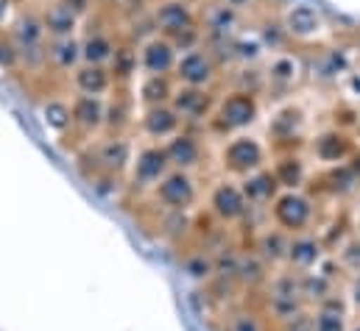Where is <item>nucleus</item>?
Wrapping results in <instances>:
<instances>
[{"label": "nucleus", "instance_id": "obj_1", "mask_svg": "<svg viewBox=\"0 0 360 331\" xmlns=\"http://www.w3.org/2000/svg\"><path fill=\"white\" fill-rule=\"evenodd\" d=\"M279 22L285 28L288 42H296L299 48H324V42L333 36L324 11L310 0L285 3L279 11Z\"/></svg>", "mask_w": 360, "mask_h": 331}, {"label": "nucleus", "instance_id": "obj_2", "mask_svg": "<svg viewBox=\"0 0 360 331\" xmlns=\"http://www.w3.org/2000/svg\"><path fill=\"white\" fill-rule=\"evenodd\" d=\"M316 201L302 192V189H282L274 203L269 206V217L271 223L285 231V234H304V231H313V223H316Z\"/></svg>", "mask_w": 360, "mask_h": 331}, {"label": "nucleus", "instance_id": "obj_3", "mask_svg": "<svg viewBox=\"0 0 360 331\" xmlns=\"http://www.w3.org/2000/svg\"><path fill=\"white\" fill-rule=\"evenodd\" d=\"M260 117V97L255 92H243V89H232L226 92L215 112H212V128L221 134H240L246 128H252Z\"/></svg>", "mask_w": 360, "mask_h": 331}, {"label": "nucleus", "instance_id": "obj_4", "mask_svg": "<svg viewBox=\"0 0 360 331\" xmlns=\"http://www.w3.org/2000/svg\"><path fill=\"white\" fill-rule=\"evenodd\" d=\"M266 156H269V148L257 137H252V134H235L224 145L221 162H224L226 173L246 178V175H252V173H257V170L266 167Z\"/></svg>", "mask_w": 360, "mask_h": 331}, {"label": "nucleus", "instance_id": "obj_5", "mask_svg": "<svg viewBox=\"0 0 360 331\" xmlns=\"http://www.w3.org/2000/svg\"><path fill=\"white\" fill-rule=\"evenodd\" d=\"M171 159L165 154V145L160 142H146L140 151H134L131 162V189H154L168 173H171Z\"/></svg>", "mask_w": 360, "mask_h": 331}, {"label": "nucleus", "instance_id": "obj_6", "mask_svg": "<svg viewBox=\"0 0 360 331\" xmlns=\"http://www.w3.org/2000/svg\"><path fill=\"white\" fill-rule=\"evenodd\" d=\"M207 203H210V215L215 220H221V223H240L252 212V206H249L240 184L238 181H229V178L212 184Z\"/></svg>", "mask_w": 360, "mask_h": 331}, {"label": "nucleus", "instance_id": "obj_7", "mask_svg": "<svg viewBox=\"0 0 360 331\" xmlns=\"http://www.w3.org/2000/svg\"><path fill=\"white\" fill-rule=\"evenodd\" d=\"M176 81L181 86H195V89H210L212 83L218 81V59L207 50V45L181 53L174 70Z\"/></svg>", "mask_w": 360, "mask_h": 331}, {"label": "nucleus", "instance_id": "obj_8", "mask_svg": "<svg viewBox=\"0 0 360 331\" xmlns=\"http://www.w3.org/2000/svg\"><path fill=\"white\" fill-rule=\"evenodd\" d=\"M266 89L274 95H288L290 89H296L304 79V62L299 53L293 50H276L271 53L266 62Z\"/></svg>", "mask_w": 360, "mask_h": 331}, {"label": "nucleus", "instance_id": "obj_9", "mask_svg": "<svg viewBox=\"0 0 360 331\" xmlns=\"http://www.w3.org/2000/svg\"><path fill=\"white\" fill-rule=\"evenodd\" d=\"M154 198L162 209L168 212H184L198 201V184L190 173L184 170H171L157 187H154Z\"/></svg>", "mask_w": 360, "mask_h": 331}, {"label": "nucleus", "instance_id": "obj_10", "mask_svg": "<svg viewBox=\"0 0 360 331\" xmlns=\"http://www.w3.org/2000/svg\"><path fill=\"white\" fill-rule=\"evenodd\" d=\"M151 17H154L160 36H165V39H176L184 31L198 28V17L187 0H160L154 6Z\"/></svg>", "mask_w": 360, "mask_h": 331}, {"label": "nucleus", "instance_id": "obj_11", "mask_svg": "<svg viewBox=\"0 0 360 331\" xmlns=\"http://www.w3.org/2000/svg\"><path fill=\"white\" fill-rule=\"evenodd\" d=\"M269 134L274 140V148L282 154H296L304 134V114L299 106H285L269 120Z\"/></svg>", "mask_w": 360, "mask_h": 331}, {"label": "nucleus", "instance_id": "obj_12", "mask_svg": "<svg viewBox=\"0 0 360 331\" xmlns=\"http://www.w3.org/2000/svg\"><path fill=\"white\" fill-rule=\"evenodd\" d=\"M327 256H330V250L324 248V243H321V237H319V234H313V231L293 234V237H290V243H288L285 267L302 276V273L316 270Z\"/></svg>", "mask_w": 360, "mask_h": 331}, {"label": "nucleus", "instance_id": "obj_13", "mask_svg": "<svg viewBox=\"0 0 360 331\" xmlns=\"http://www.w3.org/2000/svg\"><path fill=\"white\" fill-rule=\"evenodd\" d=\"M174 112L181 117V123H204L212 117L218 100L212 97L210 89H195V86H179L171 97Z\"/></svg>", "mask_w": 360, "mask_h": 331}, {"label": "nucleus", "instance_id": "obj_14", "mask_svg": "<svg viewBox=\"0 0 360 331\" xmlns=\"http://www.w3.org/2000/svg\"><path fill=\"white\" fill-rule=\"evenodd\" d=\"M176 62H179V50L174 48L171 39L160 34L148 36L140 48V67L146 76H171L176 70Z\"/></svg>", "mask_w": 360, "mask_h": 331}, {"label": "nucleus", "instance_id": "obj_15", "mask_svg": "<svg viewBox=\"0 0 360 331\" xmlns=\"http://www.w3.org/2000/svg\"><path fill=\"white\" fill-rule=\"evenodd\" d=\"M310 151L316 156V162L330 167L344 165L347 159H352V154L358 151L352 137L344 131V128H330V131H321L313 142H310Z\"/></svg>", "mask_w": 360, "mask_h": 331}, {"label": "nucleus", "instance_id": "obj_16", "mask_svg": "<svg viewBox=\"0 0 360 331\" xmlns=\"http://www.w3.org/2000/svg\"><path fill=\"white\" fill-rule=\"evenodd\" d=\"M92 159H95V167L101 173L120 175L134 162V145L126 137H103L98 142V148L92 151Z\"/></svg>", "mask_w": 360, "mask_h": 331}, {"label": "nucleus", "instance_id": "obj_17", "mask_svg": "<svg viewBox=\"0 0 360 331\" xmlns=\"http://www.w3.org/2000/svg\"><path fill=\"white\" fill-rule=\"evenodd\" d=\"M352 309L347 295L338 290L330 298H324L316 309H313V331H349L352 320H349Z\"/></svg>", "mask_w": 360, "mask_h": 331}, {"label": "nucleus", "instance_id": "obj_18", "mask_svg": "<svg viewBox=\"0 0 360 331\" xmlns=\"http://www.w3.org/2000/svg\"><path fill=\"white\" fill-rule=\"evenodd\" d=\"M165 154H168L174 170L190 173V170L201 167V162H204V142H201V137H195L193 131H184V128H181L176 137H171V140L165 142Z\"/></svg>", "mask_w": 360, "mask_h": 331}, {"label": "nucleus", "instance_id": "obj_19", "mask_svg": "<svg viewBox=\"0 0 360 331\" xmlns=\"http://www.w3.org/2000/svg\"><path fill=\"white\" fill-rule=\"evenodd\" d=\"M103 112L106 103L101 97H90V95H76L70 100V114H73V131L87 140L92 134H98L103 128Z\"/></svg>", "mask_w": 360, "mask_h": 331}, {"label": "nucleus", "instance_id": "obj_20", "mask_svg": "<svg viewBox=\"0 0 360 331\" xmlns=\"http://www.w3.org/2000/svg\"><path fill=\"white\" fill-rule=\"evenodd\" d=\"M143 134L151 140V142H160V140H171L181 131V117L174 112L171 103L165 106H146L143 112Z\"/></svg>", "mask_w": 360, "mask_h": 331}, {"label": "nucleus", "instance_id": "obj_21", "mask_svg": "<svg viewBox=\"0 0 360 331\" xmlns=\"http://www.w3.org/2000/svg\"><path fill=\"white\" fill-rule=\"evenodd\" d=\"M352 73V59H349V48L338 45V48H321V53L313 62V76L319 81H338L347 79Z\"/></svg>", "mask_w": 360, "mask_h": 331}, {"label": "nucleus", "instance_id": "obj_22", "mask_svg": "<svg viewBox=\"0 0 360 331\" xmlns=\"http://www.w3.org/2000/svg\"><path fill=\"white\" fill-rule=\"evenodd\" d=\"M240 189H243V195H246V201H249L252 209H255V206L269 209L271 203H274V198L282 192L279 181L274 178V173L266 170V167L257 170V173H252V175H246V178L240 181Z\"/></svg>", "mask_w": 360, "mask_h": 331}, {"label": "nucleus", "instance_id": "obj_23", "mask_svg": "<svg viewBox=\"0 0 360 331\" xmlns=\"http://www.w3.org/2000/svg\"><path fill=\"white\" fill-rule=\"evenodd\" d=\"M131 117H134V100L123 89L112 92V97L106 100V112H103L106 137H123V131L131 126Z\"/></svg>", "mask_w": 360, "mask_h": 331}, {"label": "nucleus", "instance_id": "obj_24", "mask_svg": "<svg viewBox=\"0 0 360 331\" xmlns=\"http://www.w3.org/2000/svg\"><path fill=\"white\" fill-rule=\"evenodd\" d=\"M45 25H42V14H34V11H22L11 28V39L14 45L20 48V53L25 50H37V48H45Z\"/></svg>", "mask_w": 360, "mask_h": 331}, {"label": "nucleus", "instance_id": "obj_25", "mask_svg": "<svg viewBox=\"0 0 360 331\" xmlns=\"http://www.w3.org/2000/svg\"><path fill=\"white\" fill-rule=\"evenodd\" d=\"M73 86L79 95H90V97H101L106 92H112L115 79L106 67L101 65H82L76 73H73Z\"/></svg>", "mask_w": 360, "mask_h": 331}, {"label": "nucleus", "instance_id": "obj_26", "mask_svg": "<svg viewBox=\"0 0 360 331\" xmlns=\"http://www.w3.org/2000/svg\"><path fill=\"white\" fill-rule=\"evenodd\" d=\"M42 25H45V34L51 39H68V36H73V31L79 25V17L62 0H53L42 11Z\"/></svg>", "mask_w": 360, "mask_h": 331}, {"label": "nucleus", "instance_id": "obj_27", "mask_svg": "<svg viewBox=\"0 0 360 331\" xmlns=\"http://www.w3.org/2000/svg\"><path fill=\"white\" fill-rule=\"evenodd\" d=\"M79 62H84L82 59V42H76L73 36H68V39H51L48 42V65L56 70V73H76L82 65Z\"/></svg>", "mask_w": 360, "mask_h": 331}, {"label": "nucleus", "instance_id": "obj_28", "mask_svg": "<svg viewBox=\"0 0 360 331\" xmlns=\"http://www.w3.org/2000/svg\"><path fill=\"white\" fill-rule=\"evenodd\" d=\"M271 173L282 189H302V184L307 181V162L299 154H282L274 162Z\"/></svg>", "mask_w": 360, "mask_h": 331}, {"label": "nucleus", "instance_id": "obj_29", "mask_svg": "<svg viewBox=\"0 0 360 331\" xmlns=\"http://www.w3.org/2000/svg\"><path fill=\"white\" fill-rule=\"evenodd\" d=\"M115 48H117V42L103 28H90V34L82 42V59H84V65H101L103 67V65L112 62Z\"/></svg>", "mask_w": 360, "mask_h": 331}, {"label": "nucleus", "instance_id": "obj_30", "mask_svg": "<svg viewBox=\"0 0 360 331\" xmlns=\"http://www.w3.org/2000/svg\"><path fill=\"white\" fill-rule=\"evenodd\" d=\"M288 243H290V234H285V231H279L276 226H271V229H266V231L257 237L255 250L260 253V259H263L269 267H274V264H285Z\"/></svg>", "mask_w": 360, "mask_h": 331}, {"label": "nucleus", "instance_id": "obj_31", "mask_svg": "<svg viewBox=\"0 0 360 331\" xmlns=\"http://www.w3.org/2000/svg\"><path fill=\"white\" fill-rule=\"evenodd\" d=\"M137 65H140V53L131 42H117L115 48V56L109 62V73L115 79V86L117 83H129L137 73Z\"/></svg>", "mask_w": 360, "mask_h": 331}, {"label": "nucleus", "instance_id": "obj_32", "mask_svg": "<svg viewBox=\"0 0 360 331\" xmlns=\"http://www.w3.org/2000/svg\"><path fill=\"white\" fill-rule=\"evenodd\" d=\"M333 292H338V281H333L330 276H324L321 270H310L302 273V298L304 304L319 306L324 298H330Z\"/></svg>", "mask_w": 360, "mask_h": 331}, {"label": "nucleus", "instance_id": "obj_33", "mask_svg": "<svg viewBox=\"0 0 360 331\" xmlns=\"http://www.w3.org/2000/svg\"><path fill=\"white\" fill-rule=\"evenodd\" d=\"M42 120L53 134H68L73 128V114H70V100L65 97H48L42 103Z\"/></svg>", "mask_w": 360, "mask_h": 331}, {"label": "nucleus", "instance_id": "obj_34", "mask_svg": "<svg viewBox=\"0 0 360 331\" xmlns=\"http://www.w3.org/2000/svg\"><path fill=\"white\" fill-rule=\"evenodd\" d=\"M174 92H176V86H174L171 76H146L140 83V100L146 106H165V103H171Z\"/></svg>", "mask_w": 360, "mask_h": 331}, {"label": "nucleus", "instance_id": "obj_35", "mask_svg": "<svg viewBox=\"0 0 360 331\" xmlns=\"http://www.w3.org/2000/svg\"><path fill=\"white\" fill-rule=\"evenodd\" d=\"M266 42L260 39V34H238L232 39V56L243 65V67H255V62H260L266 56Z\"/></svg>", "mask_w": 360, "mask_h": 331}, {"label": "nucleus", "instance_id": "obj_36", "mask_svg": "<svg viewBox=\"0 0 360 331\" xmlns=\"http://www.w3.org/2000/svg\"><path fill=\"white\" fill-rule=\"evenodd\" d=\"M238 278L246 287H266L271 278V267L260 259L257 250L240 253V267H238Z\"/></svg>", "mask_w": 360, "mask_h": 331}, {"label": "nucleus", "instance_id": "obj_37", "mask_svg": "<svg viewBox=\"0 0 360 331\" xmlns=\"http://www.w3.org/2000/svg\"><path fill=\"white\" fill-rule=\"evenodd\" d=\"M333 259L344 270V276H358L360 273V234H349L338 248L333 250Z\"/></svg>", "mask_w": 360, "mask_h": 331}, {"label": "nucleus", "instance_id": "obj_38", "mask_svg": "<svg viewBox=\"0 0 360 331\" xmlns=\"http://www.w3.org/2000/svg\"><path fill=\"white\" fill-rule=\"evenodd\" d=\"M184 270L193 278H210V276H215V259L210 253H204V250H195V253H190L184 259Z\"/></svg>", "mask_w": 360, "mask_h": 331}, {"label": "nucleus", "instance_id": "obj_39", "mask_svg": "<svg viewBox=\"0 0 360 331\" xmlns=\"http://www.w3.org/2000/svg\"><path fill=\"white\" fill-rule=\"evenodd\" d=\"M0 67H3V70H17V67H22V56H20V48L14 45L11 34H0Z\"/></svg>", "mask_w": 360, "mask_h": 331}, {"label": "nucleus", "instance_id": "obj_40", "mask_svg": "<svg viewBox=\"0 0 360 331\" xmlns=\"http://www.w3.org/2000/svg\"><path fill=\"white\" fill-rule=\"evenodd\" d=\"M87 181H90V187L101 195V198H112V195L120 189V178L112 175V173H95V175H90Z\"/></svg>", "mask_w": 360, "mask_h": 331}, {"label": "nucleus", "instance_id": "obj_41", "mask_svg": "<svg viewBox=\"0 0 360 331\" xmlns=\"http://www.w3.org/2000/svg\"><path fill=\"white\" fill-rule=\"evenodd\" d=\"M232 331H266V326H263V320L257 315L240 312V315L232 318Z\"/></svg>", "mask_w": 360, "mask_h": 331}, {"label": "nucleus", "instance_id": "obj_42", "mask_svg": "<svg viewBox=\"0 0 360 331\" xmlns=\"http://www.w3.org/2000/svg\"><path fill=\"white\" fill-rule=\"evenodd\" d=\"M279 331H313V312L310 309L299 312L296 318H290L288 323H282Z\"/></svg>", "mask_w": 360, "mask_h": 331}, {"label": "nucleus", "instance_id": "obj_43", "mask_svg": "<svg viewBox=\"0 0 360 331\" xmlns=\"http://www.w3.org/2000/svg\"><path fill=\"white\" fill-rule=\"evenodd\" d=\"M344 295H347V301H349V309L360 315V273L347 278V290H344Z\"/></svg>", "mask_w": 360, "mask_h": 331}, {"label": "nucleus", "instance_id": "obj_44", "mask_svg": "<svg viewBox=\"0 0 360 331\" xmlns=\"http://www.w3.org/2000/svg\"><path fill=\"white\" fill-rule=\"evenodd\" d=\"M344 89H347V95H349L352 100H358L360 103V67L358 70H352V73L344 79Z\"/></svg>", "mask_w": 360, "mask_h": 331}, {"label": "nucleus", "instance_id": "obj_45", "mask_svg": "<svg viewBox=\"0 0 360 331\" xmlns=\"http://www.w3.org/2000/svg\"><path fill=\"white\" fill-rule=\"evenodd\" d=\"M62 3H65L76 17H82V14H87V11H90V6L95 3V0H62Z\"/></svg>", "mask_w": 360, "mask_h": 331}, {"label": "nucleus", "instance_id": "obj_46", "mask_svg": "<svg viewBox=\"0 0 360 331\" xmlns=\"http://www.w3.org/2000/svg\"><path fill=\"white\" fill-rule=\"evenodd\" d=\"M224 3L240 14V11H246V8H255V3H257V0H224Z\"/></svg>", "mask_w": 360, "mask_h": 331}, {"label": "nucleus", "instance_id": "obj_47", "mask_svg": "<svg viewBox=\"0 0 360 331\" xmlns=\"http://www.w3.org/2000/svg\"><path fill=\"white\" fill-rule=\"evenodd\" d=\"M349 167L355 170V175L360 178V151H355V154H352V162H349Z\"/></svg>", "mask_w": 360, "mask_h": 331}, {"label": "nucleus", "instance_id": "obj_48", "mask_svg": "<svg viewBox=\"0 0 360 331\" xmlns=\"http://www.w3.org/2000/svg\"><path fill=\"white\" fill-rule=\"evenodd\" d=\"M6 17H8V0H0V25L6 22Z\"/></svg>", "mask_w": 360, "mask_h": 331}, {"label": "nucleus", "instance_id": "obj_49", "mask_svg": "<svg viewBox=\"0 0 360 331\" xmlns=\"http://www.w3.org/2000/svg\"><path fill=\"white\" fill-rule=\"evenodd\" d=\"M98 3H103V6H120L123 0H98Z\"/></svg>", "mask_w": 360, "mask_h": 331}, {"label": "nucleus", "instance_id": "obj_50", "mask_svg": "<svg viewBox=\"0 0 360 331\" xmlns=\"http://www.w3.org/2000/svg\"><path fill=\"white\" fill-rule=\"evenodd\" d=\"M349 331H360V318H358V320H352V329H349Z\"/></svg>", "mask_w": 360, "mask_h": 331}, {"label": "nucleus", "instance_id": "obj_51", "mask_svg": "<svg viewBox=\"0 0 360 331\" xmlns=\"http://www.w3.org/2000/svg\"><path fill=\"white\" fill-rule=\"evenodd\" d=\"M355 234H360V220H358V229H355Z\"/></svg>", "mask_w": 360, "mask_h": 331}]
</instances>
